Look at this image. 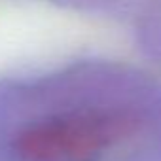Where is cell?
Masks as SVG:
<instances>
[{
  "instance_id": "obj_1",
  "label": "cell",
  "mask_w": 161,
  "mask_h": 161,
  "mask_svg": "<svg viewBox=\"0 0 161 161\" xmlns=\"http://www.w3.org/2000/svg\"><path fill=\"white\" fill-rule=\"evenodd\" d=\"M136 121L118 110L70 108L42 114L17 129L14 161H116L136 138Z\"/></svg>"
}]
</instances>
